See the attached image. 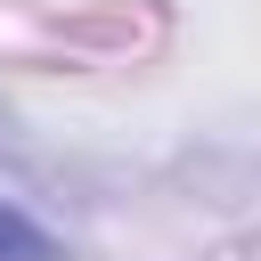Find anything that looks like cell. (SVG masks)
Here are the masks:
<instances>
[{
    "label": "cell",
    "instance_id": "cell-1",
    "mask_svg": "<svg viewBox=\"0 0 261 261\" xmlns=\"http://www.w3.org/2000/svg\"><path fill=\"white\" fill-rule=\"evenodd\" d=\"M0 261H65V237L33 220L16 196H0Z\"/></svg>",
    "mask_w": 261,
    "mask_h": 261
}]
</instances>
